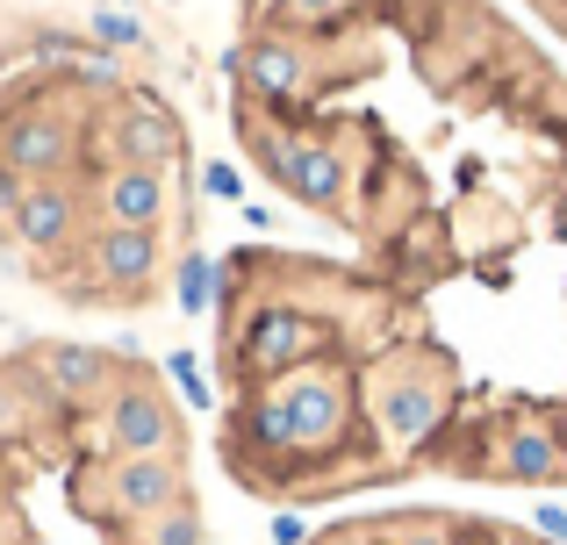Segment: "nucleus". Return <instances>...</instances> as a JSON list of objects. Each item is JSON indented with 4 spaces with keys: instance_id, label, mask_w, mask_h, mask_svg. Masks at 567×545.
Listing matches in <instances>:
<instances>
[{
    "instance_id": "f3484780",
    "label": "nucleus",
    "mask_w": 567,
    "mask_h": 545,
    "mask_svg": "<svg viewBox=\"0 0 567 545\" xmlns=\"http://www.w3.org/2000/svg\"><path fill=\"white\" fill-rule=\"evenodd\" d=\"M144 545H208L202 510L181 503V510H166V517H152V524H144Z\"/></svg>"
},
{
    "instance_id": "dca6fc26",
    "label": "nucleus",
    "mask_w": 567,
    "mask_h": 545,
    "mask_svg": "<svg viewBox=\"0 0 567 545\" xmlns=\"http://www.w3.org/2000/svg\"><path fill=\"white\" fill-rule=\"evenodd\" d=\"M181 308H187V316H208V308H216V259H208V252L181 259Z\"/></svg>"
},
{
    "instance_id": "5701e85b",
    "label": "nucleus",
    "mask_w": 567,
    "mask_h": 545,
    "mask_svg": "<svg viewBox=\"0 0 567 545\" xmlns=\"http://www.w3.org/2000/svg\"><path fill=\"white\" fill-rule=\"evenodd\" d=\"M166 366H173V380L187 388V402L208 409V388H202V366H194V352H166Z\"/></svg>"
},
{
    "instance_id": "0eeeda50",
    "label": "nucleus",
    "mask_w": 567,
    "mask_h": 545,
    "mask_svg": "<svg viewBox=\"0 0 567 545\" xmlns=\"http://www.w3.org/2000/svg\"><path fill=\"white\" fill-rule=\"evenodd\" d=\"M237 352H245V366H259V374H295V366H309L317 352H331V331H323L317 316H302V308H259V316L245 323V337H237Z\"/></svg>"
},
{
    "instance_id": "20e7f679",
    "label": "nucleus",
    "mask_w": 567,
    "mask_h": 545,
    "mask_svg": "<svg viewBox=\"0 0 567 545\" xmlns=\"http://www.w3.org/2000/svg\"><path fill=\"white\" fill-rule=\"evenodd\" d=\"M109 144L123 166H144V172H181V158H187V129L158 94H130L109 123Z\"/></svg>"
},
{
    "instance_id": "a878e982",
    "label": "nucleus",
    "mask_w": 567,
    "mask_h": 545,
    "mask_svg": "<svg viewBox=\"0 0 567 545\" xmlns=\"http://www.w3.org/2000/svg\"><path fill=\"white\" fill-rule=\"evenodd\" d=\"M503 545H539V538H503Z\"/></svg>"
},
{
    "instance_id": "4468645a",
    "label": "nucleus",
    "mask_w": 567,
    "mask_h": 545,
    "mask_svg": "<svg viewBox=\"0 0 567 545\" xmlns=\"http://www.w3.org/2000/svg\"><path fill=\"white\" fill-rule=\"evenodd\" d=\"M37 366L51 374L58 395H86V388H109L115 380V352H101V345H43Z\"/></svg>"
},
{
    "instance_id": "b1692460",
    "label": "nucleus",
    "mask_w": 567,
    "mask_h": 545,
    "mask_svg": "<svg viewBox=\"0 0 567 545\" xmlns=\"http://www.w3.org/2000/svg\"><path fill=\"white\" fill-rule=\"evenodd\" d=\"M266 532H274V545H302V538H309V524L295 517V510H280V517L266 524Z\"/></svg>"
},
{
    "instance_id": "a211bd4d",
    "label": "nucleus",
    "mask_w": 567,
    "mask_h": 545,
    "mask_svg": "<svg viewBox=\"0 0 567 545\" xmlns=\"http://www.w3.org/2000/svg\"><path fill=\"white\" fill-rule=\"evenodd\" d=\"M259 8L274 14L280 36H288V29H309V22H331V14H346L352 0H259Z\"/></svg>"
},
{
    "instance_id": "4be33fe9",
    "label": "nucleus",
    "mask_w": 567,
    "mask_h": 545,
    "mask_svg": "<svg viewBox=\"0 0 567 545\" xmlns=\"http://www.w3.org/2000/svg\"><path fill=\"white\" fill-rule=\"evenodd\" d=\"M202 195H208V201H245V172H237V166H223V158H216V166L202 172Z\"/></svg>"
},
{
    "instance_id": "423d86ee",
    "label": "nucleus",
    "mask_w": 567,
    "mask_h": 545,
    "mask_svg": "<svg viewBox=\"0 0 567 545\" xmlns=\"http://www.w3.org/2000/svg\"><path fill=\"white\" fill-rule=\"evenodd\" d=\"M109 446L123 460H144V452H181V417L173 402L152 388V380H123L109 395Z\"/></svg>"
},
{
    "instance_id": "1a4fd4ad",
    "label": "nucleus",
    "mask_w": 567,
    "mask_h": 545,
    "mask_svg": "<svg viewBox=\"0 0 567 545\" xmlns=\"http://www.w3.org/2000/svg\"><path fill=\"white\" fill-rule=\"evenodd\" d=\"M86 266H94V294L101 287H123V302L137 287H152L158 280V230H101L94 244H86Z\"/></svg>"
},
{
    "instance_id": "6e6552de",
    "label": "nucleus",
    "mask_w": 567,
    "mask_h": 545,
    "mask_svg": "<svg viewBox=\"0 0 567 545\" xmlns=\"http://www.w3.org/2000/svg\"><path fill=\"white\" fill-rule=\"evenodd\" d=\"M8 223L29 252H65V244L80 238V195H72L65 180H37L8 201Z\"/></svg>"
},
{
    "instance_id": "aec40b11",
    "label": "nucleus",
    "mask_w": 567,
    "mask_h": 545,
    "mask_svg": "<svg viewBox=\"0 0 567 545\" xmlns=\"http://www.w3.org/2000/svg\"><path fill=\"white\" fill-rule=\"evenodd\" d=\"M388 545H460V524L453 517H410Z\"/></svg>"
},
{
    "instance_id": "393cba45",
    "label": "nucleus",
    "mask_w": 567,
    "mask_h": 545,
    "mask_svg": "<svg viewBox=\"0 0 567 545\" xmlns=\"http://www.w3.org/2000/svg\"><path fill=\"white\" fill-rule=\"evenodd\" d=\"M14 423H22V402H14V380H8V374H0V438H8V431H14Z\"/></svg>"
},
{
    "instance_id": "f257e3e1",
    "label": "nucleus",
    "mask_w": 567,
    "mask_h": 545,
    "mask_svg": "<svg viewBox=\"0 0 567 545\" xmlns=\"http://www.w3.org/2000/svg\"><path fill=\"white\" fill-rule=\"evenodd\" d=\"M352 423V388L331 366H295L251 402V431L266 452H323L338 446Z\"/></svg>"
},
{
    "instance_id": "2eb2a0df",
    "label": "nucleus",
    "mask_w": 567,
    "mask_h": 545,
    "mask_svg": "<svg viewBox=\"0 0 567 545\" xmlns=\"http://www.w3.org/2000/svg\"><path fill=\"white\" fill-rule=\"evenodd\" d=\"M245 144H251V158H259V172L280 180V187L295 180V166H302V151H309V144L280 137V129H266V123H245Z\"/></svg>"
},
{
    "instance_id": "9d476101",
    "label": "nucleus",
    "mask_w": 567,
    "mask_h": 545,
    "mask_svg": "<svg viewBox=\"0 0 567 545\" xmlns=\"http://www.w3.org/2000/svg\"><path fill=\"white\" fill-rule=\"evenodd\" d=\"M482 474L517 481V489H546V481L567 474V446H560V431H546V423H517V431L488 452Z\"/></svg>"
},
{
    "instance_id": "7ed1b4c3",
    "label": "nucleus",
    "mask_w": 567,
    "mask_h": 545,
    "mask_svg": "<svg viewBox=\"0 0 567 545\" xmlns=\"http://www.w3.org/2000/svg\"><path fill=\"white\" fill-rule=\"evenodd\" d=\"M80 158V123L58 108H22L0 123V172H14L22 187L58 180V172Z\"/></svg>"
},
{
    "instance_id": "ddd939ff",
    "label": "nucleus",
    "mask_w": 567,
    "mask_h": 545,
    "mask_svg": "<svg viewBox=\"0 0 567 545\" xmlns=\"http://www.w3.org/2000/svg\"><path fill=\"white\" fill-rule=\"evenodd\" d=\"M288 195L302 201V209H346V195H352V166H346V151H331V144H309L302 151V166H295V180H288Z\"/></svg>"
},
{
    "instance_id": "f03ea898",
    "label": "nucleus",
    "mask_w": 567,
    "mask_h": 545,
    "mask_svg": "<svg viewBox=\"0 0 567 545\" xmlns=\"http://www.w3.org/2000/svg\"><path fill=\"white\" fill-rule=\"evenodd\" d=\"M367 409H374V423H381L388 446L416 452L445 423V388H439V374H424V366H381Z\"/></svg>"
},
{
    "instance_id": "bb28decb",
    "label": "nucleus",
    "mask_w": 567,
    "mask_h": 545,
    "mask_svg": "<svg viewBox=\"0 0 567 545\" xmlns=\"http://www.w3.org/2000/svg\"><path fill=\"white\" fill-rule=\"evenodd\" d=\"M109 8H130V0H109Z\"/></svg>"
},
{
    "instance_id": "6ab92c4d",
    "label": "nucleus",
    "mask_w": 567,
    "mask_h": 545,
    "mask_svg": "<svg viewBox=\"0 0 567 545\" xmlns=\"http://www.w3.org/2000/svg\"><path fill=\"white\" fill-rule=\"evenodd\" d=\"M94 36L115 43V51H137V43H144V22L130 8H94Z\"/></svg>"
},
{
    "instance_id": "f8f14e48",
    "label": "nucleus",
    "mask_w": 567,
    "mask_h": 545,
    "mask_svg": "<svg viewBox=\"0 0 567 545\" xmlns=\"http://www.w3.org/2000/svg\"><path fill=\"white\" fill-rule=\"evenodd\" d=\"M245 86L266 101V108H280V101H295L309 86V51L295 36H280V29H266V36L245 43Z\"/></svg>"
},
{
    "instance_id": "412c9836",
    "label": "nucleus",
    "mask_w": 567,
    "mask_h": 545,
    "mask_svg": "<svg viewBox=\"0 0 567 545\" xmlns=\"http://www.w3.org/2000/svg\"><path fill=\"white\" fill-rule=\"evenodd\" d=\"M72 80L94 86V94H109V86H123V65H115L109 51H94V57H72Z\"/></svg>"
},
{
    "instance_id": "39448f33",
    "label": "nucleus",
    "mask_w": 567,
    "mask_h": 545,
    "mask_svg": "<svg viewBox=\"0 0 567 545\" xmlns=\"http://www.w3.org/2000/svg\"><path fill=\"white\" fill-rule=\"evenodd\" d=\"M187 503V467L181 452H144V460H115L109 467V510L115 517H166V510Z\"/></svg>"
},
{
    "instance_id": "9b49d317",
    "label": "nucleus",
    "mask_w": 567,
    "mask_h": 545,
    "mask_svg": "<svg viewBox=\"0 0 567 545\" xmlns=\"http://www.w3.org/2000/svg\"><path fill=\"white\" fill-rule=\"evenodd\" d=\"M101 216H109L115 230H158V223L173 216V187H166V172L115 166L109 180H101Z\"/></svg>"
}]
</instances>
